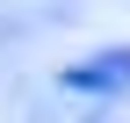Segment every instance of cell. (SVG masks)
Segmentation results:
<instances>
[{
    "mask_svg": "<svg viewBox=\"0 0 130 123\" xmlns=\"http://www.w3.org/2000/svg\"><path fill=\"white\" fill-rule=\"evenodd\" d=\"M65 87H72V94H130V43L65 65Z\"/></svg>",
    "mask_w": 130,
    "mask_h": 123,
    "instance_id": "6da1fadb",
    "label": "cell"
}]
</instances>
